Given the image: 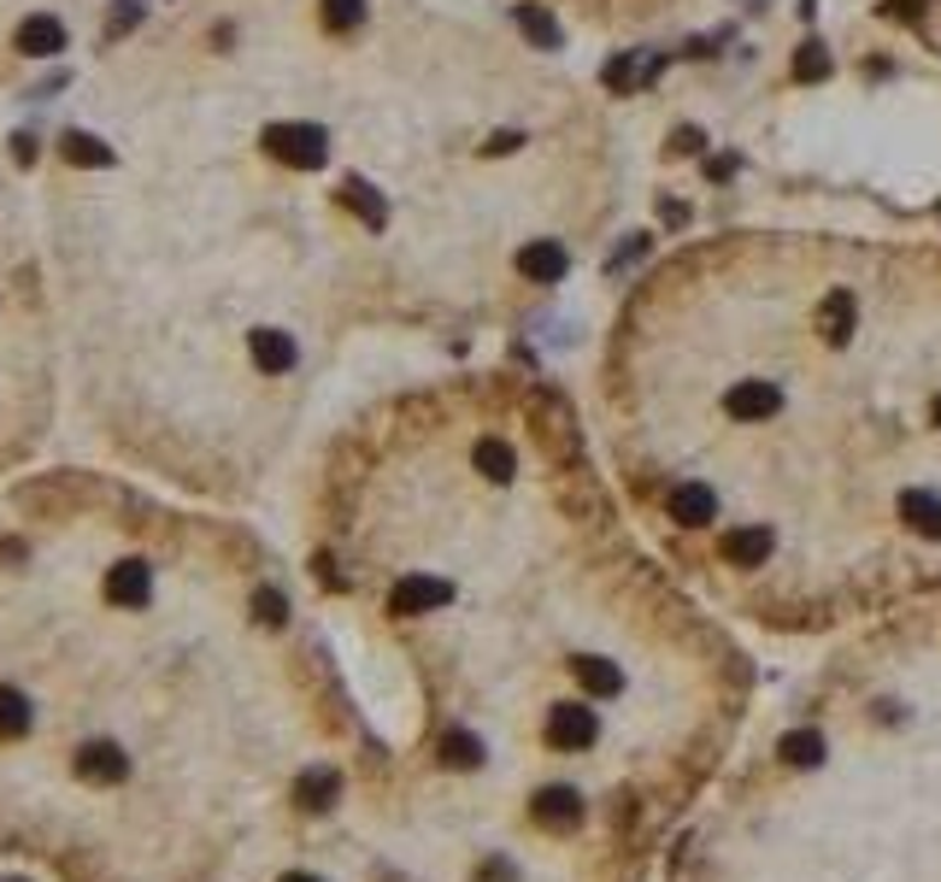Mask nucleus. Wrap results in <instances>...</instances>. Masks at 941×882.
Wrapping results in <instances>:
<instances>
[{"instance_id":"obj_16","label":"nucleus","mask_w":941,"mask_h":882,"mask_svg":"<svg viewBox=\"0 0 941 882\" xmlns=\"http://www.w3.org/2000/svg\"><path fill=\"white\" fill-rule=\"evenodd\" d=\"M671 147H677V154H694V147H700V130H677Z\"/></svg>"},{"instance_id":"obj_3","label":"nucleus","mask_w":941,"mask_h":882,"mask_svg":"<svg viewBox=\"0 0 941 882\" xmlns=\"http://www.w3.org/2000/svg\"><path fill=\"white\" fill-rule=\"evenodd\" d=\"M671 518L689 523V530H700V523L718 518V495L707 483H682V488H671Z\"/></svg>"},{"instance_id":"obj_14","label":"nucleus","mask_w":941,"mask_h":882,"mask_svg":"<svg viewBox=\"0 0 941 882\" xmlns=\"http://www.w3.org/2000/svg\"><path fill=\"white\" fill-rule=\"evenodd\" d=\"M795 71H800V77H824V71H830V54H824V47H818V42H812V47H800Z\"/></svg>"},{"instance_id":"obj_7","label":"nucleus","mask_w":941,"mask_h":882,"mask_svg":"<svg viewBox=\"0 0 941 882\" xmlns=\"http://www.w3.org/2000/svg\"><path fill=\"white\" fill-rule=\"evenodd\" d=\"M107 595H112L118 606H142V600H147V565H142V559H130V565H118V571L107 576Z\"/></svg>"},{"instance_id":"obj_1","label":"nucleus","mask_w":941,"mask_h":882,"mask_svg":"<svg viewBox=\"0 0 941 882\" xmlns=\"http://www.w3.org/2000/svg\"><path fill=\"white\" fill-rule=\"evenodd\" d=\"M724 406H730V418H735V423H765V418L777 412V388H772V383H759V377H753V383H735Z\"/></svg>"},{"instance_id":"obj_15","label":"nucleus","mask_w":941,"mask_h":882,"mask_svg":"<svg viewBox=\"0 0 941 882\" xmlns=\"http://www.w3.org/2000/svg\"><path fill=\"white\" fill-rule=\"evenodd\" d=\"M359 12H365L359 0H330V7H324V19H330L336 30H348V24H359Z\"/></svg>"},{"instance_id":"obj_8","label":"nucleus","mask_w":941,"mask_h":882,"mask_svg":"<svg viewBox=\"0 0 941 882\" xmlns=\"http://www.w3.org/2000/svg\"><path fill=\"white\" fill-rule=\"evenodd\" d=\"M253 360L265 371H288L295 365V342H288L283 330H253Z\"/></svg>"},{"instance_id":"obj_12","label":"nucleus","mask_w":941,"mask_h":882,"mask_svg":"<svg viewBox=\"0 0 941 882\" xmlns=\"http://www.w3.org/2000/svg\"><path fill=\"white\" fill-rule=\"evenodd\" d=\"M518 24H524V36L536 42V47H559V24L547 19L541 7H518Z\"/></svg>"},{"instance_id":"obj_13","label":"nucleus","mask_w":941,"mask_h":882,"mask_svg":"<svg viewBox=\"0 0 941 882\" xmlns=\"http://www.w3.org/2000/svg\"><path fill=\"white\" fill-rule=\"evenodd\" d=\"M341 200H348V207L359 212V218H365V224H383V200H376L371 189H365V183H341Z\"/></svg>"},{"instance_id":"obj_10","label":"nucleus","mask_w":941,"mask_h":882,"mask_svg":"<svg viewBox=\"0 0 941 882\" xmlns=\"http://www.w3.org/2000/svg\"><path fill=\"white\" fill-rule=\"evenodd\" d=\"M30 729V701L19 688H0V741H19Z\"/></svg>"},{"instance_id":"obj_4","label":"nucleus","mask_w":941,"mask_h":882,"mask_svg":"<svg viewBox=\"0 0 941 882\" xmlns=\"http://www.w3.org/2000/svg\"><path fill=\"white\" fill-rule=\"evenodd\" d=\"M77 771H83V783H124V776H130V759L118 753L112 741H95V748H83Z\"/></svg>"},{"instance_id":"obj_5","label":"nucleus","mask_w":941,"mask_h":882,"mask_svg":"<svg viewBox=\"0 0 941 882\" xmlns=\"http://www.w3.org/2000/svg\"><path fill=\"white\" fill-rule=\"evenodd\" d=\"M900 518H906V530H918L923 541H941V500L935 495L906 488V495H900Z\"/></svg>"},{"instance_id":"obj_11","label":"nucleus","mask_w":941,"mask_h":882,"mask_svg":"<svg viewBox=\"0 0 941 882\" xmlns=\"http://www.w3.org/2000/svg\"><path fill=\"white\" fill-rule=\"evenodd\" d=\"M477 471H483L489 483H506L512 471H518V460H512L506 441H477Z\"/></svg>"},{"instance_id":"obj_2","label":"nucleus","mask_w":941,"mask_h":882,"mask_svg":"<svg viewBox=\"0 0 941 882\" xmlns=\"http://www.w3.org/2000/svg\"><path fill=\"white\" fill-rule=\"evenodd\" d=\"M271 147H277L283 159H295V165H306V172H313V165H324V130H313V124H295V130H271Z\"/></svg>"},{"instance_id":"obj_6","label":"nucleus","mask_w":941,"mask_h":882,"mask_svg":"<svg viewBox=\"0 0 941 882\" xmlns=\"http://www.w3.org/2000/svg\"><path fill=\"white\" fill-rule=\"evenodd\" d=\"M565 265H571V260H565L559 242H529V247L518 253V271H524L529 283H559Z\"/></svg>"},{"instance_id":"obj_9","label":"nucleus","mask_w":941,"mask_h":882,"mask_svg":"<svg viewBox=\"0 0 941 882\" xmlns=\"http://www.w3.org/2000/svg\"><path fill=\"white\" fill-rule=\"evenodd\" d=\"M824 342H853V295L847 288H835V295L824 300Z\"/></svg>"},{"instance_id":"obj_17","label":"nucleus","mask_w":941,"mask_h":882,"mask_svg":"<svg viewBox=\"0 0 941 882\" xmlns=\"http://www.w3.org/2000/svg\"><path fill=\"white\" fill-rule=\"evenodd\" d=\"M935 423H941V400H935Z\"/></svg>"}]
</instances>
